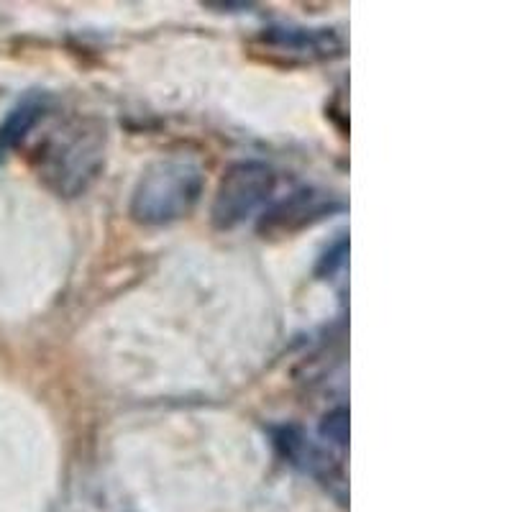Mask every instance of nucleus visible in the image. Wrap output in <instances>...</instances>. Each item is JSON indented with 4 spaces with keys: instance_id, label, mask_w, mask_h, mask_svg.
<instances>
[{
    "instance_id": "f257e3e1",
    "label": "nucleus",
    "mask_w": 512,
    "mask_h": 512,
    "mask_svg": "<svg viewBox=\"0 0 512 512\" xmlns=\"http://www.w3.org/2000/svg\"><path fill=\"white\" fill-rule=\"evenodd\" d=\"M205 190V172L195 159L169 154L154 159L136 180L128 213L141 226H169L198 208Z\"/></svg>"
},
{
    "instance_id": "f03ea898",
    "label": "nucleus",
    "mask_w": 512,
    "mask_h": 512,
    "mask_svg": "<svg viewBox=\"0 0 512 512\" xmlns=\"http://www.w3.org/2000/svg\"><path fill=\"white\" fill-rule=\"evenodd\" d=\"M103 164L105 128L93 118H72L41 146L39 177L62 198H75L98 180Z\"/></svg>"
},
{
    "instance_id": "7ed1b4c3",
    "label": "nucleus",
    "mask_w": 512,
    "mask_h": 512,
    "mask_svg": "<svg viewBox=\"0 0 512 512\" xmlns=\"http://www.w3.org/2000/svg\"><path fill=\"white\" fill-rule=\"evenodd\" d=\"M277 190V172L259 159H241L223 172L210 205L218 231H233L262 213Z\"/></svg>"
},
{
    "instance_id": "20e7f679",
    "label": "nucleus",
    "mask_w": 512,
    "mask_h": 512,
    "mask_svg": "<svg viewBox=\"0 0 512 512\" xmlns=\"http://www.w3.org/2000/svg\"><path fill=\"white\" fill-rule=\"evenodd\" d=\"M272 441L282 459L303 474L318 479L326 487H346L344 472H341V464H338L336 456L326 446H320L315 438H310L300 425H274Z\"/></svg>"
},
{
    "instance_id": "39448f33",
    "label": "nucleus",
    "mask_w": 512,
    "mask_h": 512,
    "mask_svg": "<svg viewBox=\"0 0 512 512\" xmlns=\"http://www.w3.org/2000/svg\"><path fill=\"white\" fill-rule=\"evenodd\" d=\"M333 210H344V200L318 190H297L287 195L282 203L267 210L259 223L262 233H292L305 226L323 221Z\"/></svg>"
},
{
    "instance_id": "423d86ee",
    "label": "nucleus",
    "mask_w": 512,
    "mask_h": 512,
    "mask_svg": "<svg viewBox=\"0 0 512 512\" xmlns=\"http://www.w3.org/2000/svg\"><path fill=\"white\" fill-rule=\"evenodd\" d=\"M262 41L272 49L310 59L338 57L344 52V39L326 26H320V29H313V26H269V29H264Z\"/></svg>"
},
{
    "instance_id": "0eeeda50",
    "label": "nucleus",
    "mask_w": 512,
    "mask_h": 512,
    "mask_svg": "<svg viewBox=\"0 0 512 512\" xmlns=\"http://www.w3.org/2000/svg\"><path fill=\"white\" fill-rule=\"evenodd\" d=\"M49 105H52V98L47 93H29L13 105L0 123V159H6L8 154L16 152L18 146L24 144L26 136L44 121Z\"/></svg>"
},
{
    "instance_id": "6e6552de",
    "label": "nucleus",
    "mask_w": 512,
    "mask_h": 512,
    "mask_svg": "<svg viewBox=\"0 0 512 512\" xmlns=\"http://www.w3.org/2000/svg\"><path fill=\"white\" fill-rule=\"evenodd\" d=\"M320 436H323V441L333 443V446L338 448L349 446V410H331V413L323 418V423H320Z\"/></svg>"
},
{
    "instance_id": "1a4fd4ad",
    "label": "nucleus",
    "mask_w": 512,
    "mask_h": 512,
    "mask_svg": "<svg viewBox=\"0 0 512 512\" xmlns=\"http://www.w3.org/2000/svg\"><path fill=\"white\" fill-rule=\"evenodd\" d=\"M346 251H349V244H346V239H341L331 251H326V256H323V259H320L318 274H323V277H331V274H336L338 269L346 264Z\"/></svg>"
},
{
    "instance_id": "9d476101",
    "label": "nucleus",
    "mask_w": 512,
    "mask_h": 512,
    "mask_svg": "<svg viewBox=\"0 0 512 512\" xmlns=\"http://www.w3.org/2000/svg\"><path fill=\"white\" fill-rule=\"evenodd\" d=\"M208 8H216V11H226V8H239V11H249L251 6L246 3H205Z\"/></svg>"
}]
</instances>
